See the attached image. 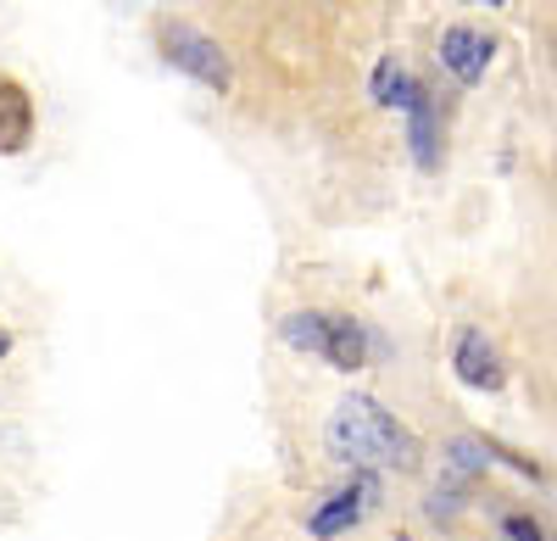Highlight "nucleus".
I'll use <instances>...</instances> for the list:
<instances>
[{
  "instance_id": "obj_1",
  "label": "nucleus",
  "mask_w": 557,
  "mask_h": 541,
  "mask_svg": "<svg viewBox=\"0 0 557 541\" xmlns=\"http://www.w3.org/2000/svg\"><path fill=\"white\" fill-rule=\"evenodd\" d=\"M323 441H330V458L357 469V475H380V469H412L418 464V435L374 396H346L341 408L323 425Z\"/></svg>"
},
{
  "instance_id": "obj_2",
  "label": "nucleus",
  "mask_w": 557,
  "mask_h": 541,
  "mask_svg": "<svg viewBox=\"0 0 557 541\" xmlns=\"http://www.w3.org/2000/svg\"><path fill=\"white\" fill-rule=\"evenodd\" d=\"M157 45H162V57H168L178 73H190L196 84L218 89V96H228V89H235V62H228V51H223L212 34H201L196 23H178V17L157 23Z\"/></svg>"
},
{
  "instance_id": "obj_3",
  "label": "nucleus",
  "mask_w": 557,
  "mask_h": 541,
  "mask_svg": "<svg viewBox=\"0 0 557 541\" xmlns=\"http://www.w3.org/2000/svg\"><path fill=\"white\" fill-rule=\"evenodd\" d=\"M374 497H380V480L374 475H351L341 491H330L312 514H307V536L312 541H335V536H346L368 508H374Z\"/></svg>"
},
{
  "instance_id": "obj_4",
  "label": "nucleus",
  "mask_w": 557,
  "mask_h": 541,
  "mask_svg": "<svg viewBox=\"0 0 557 541\" xmlns=\"http://www.w3.org/2000/svg\"><path fill=\"white\" fill-rule=\"evenodd\" d=\"M451 369L469 391H502L507 385V369H502V352L491 346V335L480 330H457V346H451Z\"/></svg>"
},
{
  "instance_id": "obj_5",
  "label": "nucleus",
  "mask_w": 557,
  "mask_h": 541,
  "mask_svg": "<svg viewBox=\"0 0 557 541\" xmlns=\"http://www.w3.org/2000/svg\"><path fill=\"white\" fill-rule=\"evenodd\" d=\"M491 34H480L474 23H451L446 34H441V67L457 78V84H480L485 78V67H491Z\"/></svg>"
},
{
  "instance_id": "obj_6",
  "label": "nucleus",
  "mask_w": 557,
  "mask_h": 541,
  "mask_svg": "<svg viewBox=\"0 0 557 541\" xmlns=\"http://www.w3.org/2000/svg\"><path fill=\"white\" fill-rule=\"evenodd\" d=\"M368 352H374V341H368V324L362 319H323V352L318 357H330L341 374L362 369Z\"/></svg>"
},
{
  "instance_id": "obj_7",
  "label": "nucleus",
  "mask_w": 557,
  "mask_h": 541,
  "mask_svg": "<svg viewBox=\"0 0 557 541\" xmlns=\"http://www.w3.org/2000/svg\"><path fill=\"white\" fill-rule=\"evenodd\" d=\"M34 140V101H28V89L17 78L0 73V151H23Z\"/></svg>"
},
{
  "instance_id": "obj_8",
  "label": "nucleus",
  "mask_w": 557,
  "mask_h": 541,
  "mask_svg": "<svg viewBox=\"0 0 557 541\" xmlns=\"http://www.w3.org/2000/svg\"><path fill=\"white\" fill-rule=\"evenodd\" d=\"M407 118H412V157H418V168L435 173L441 168V112H435V96H430L424 84H418Z\"/></svg>"
},
{
  "instance_id": "obj_9",
  "label": "nucleus",
  "mask_w": 557,
  "mask_h": 541,
  "mask_svg": "<svg viewBox=\"0 0 557 541\" xmlns=\"http://www.w3.org/2000/svg\"><path fill=\"white\" fill-rule=\"evenodd\" d=\"M368 96H374L380 107L407 112V107H412V96H418V78L407 73V62H401V57H380V62H374V73H368Z\"/></svg>"
},
{
  "instance_id": "obj_10",
  "label": "nucleus",
  "mask_w": 557,
  "mask_h": 541,
  "mask_svg": "<svg viewBox=\"0 0 557 541\" xmlns=\"http://www.w3.org/2000/svg\"><path fill=\"white\" fill-rule=\"evenodd\" d=\"M278 335H285V346H296V352H323V312H290V319L285 324H278Z\"/></svg>"
},
{
  "instance_id": "obj_11",
  "label": "nucleus",
  "mask_w": 557,
  "mask_h": 541,
  "mask_svg": "<svg viewBox=\"0 0 557 541\" xmlns=\"http://www.w3.org/2000/svg\"><path fill=\"white\" fill-rule=\"evenodd\" d=\"M480 469H485V441L457 435V441L446 446V475H451V480H469V475H480Z\"/></svg>"
},
{
  "instance_id": "obj_12",
  "label": "nucleus",
  "mask_w": 557,
  "mask_h": 541,
  "mask_svg": "<svg viewBox=\"0 0 557 541\" xmlns=\"http://www.w3.org/2000/svg\"><path fill=\"white\" fill-rule=\"evenodd\" d=\"M502 530H507V541H546V530H541L530 514H507Z\"/></svg>"
},
{
  "instance_id": "obj_13",
  "label": "nucleus",
  "mask_w": 557,
  "mask_h": 541,
  "mask_svg": "<svg viewBox=\"0 0 557 541\" xmlns=\"http://www.w3.org/2000/svg\"><path fill=\"white\" fill-rule=\"evenodd\" d=\"M7 352H12V335H7V330H0V357H7Z\"/></svg>"
},
{
  "instance_id": "obj_14",
  "label": "nucleus",
  "mask_w": 557,
  "mask_h": 541,
  "mask_svg": "<svg viewBox=\"0 0 557 541\" xmlns=\"http://www.w3.org/2000/svg\"><path fill=\"white\" fill-rule=\"evenodd\" d=\"M552 51H557V34H552Z\"/></svg>"
},
{
  "instance_id": "obj_15",
  "label": "nucleus",
  "mask_w": 557,
  "mask_h": 541,
  "mask_svg": "<svg viewBox=\"0 0 557 541\" xmlns=\"http://www.w3.org/2000/svg\"><path fill=\"white\" fill-rule=\"evenodd\" d=\"M401 541H412V536H401Z\"/></svg>"
}]
</instances>
